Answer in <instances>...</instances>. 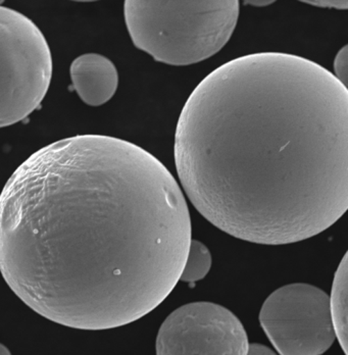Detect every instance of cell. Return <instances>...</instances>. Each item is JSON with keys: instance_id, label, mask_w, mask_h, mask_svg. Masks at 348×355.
Wrapping results in <instances>:
<instances>
[{"instance_id": "6da1fadb", "label": "cell", "mask_w": 348, "mask_h": 355, "mask_svg": "<svg viewBox=\"0 0 348 355\" xmlns=\"http://www.w3.org/2000/svg\"><path fill=\"white\" fill-rule=\"evenodd\" d=\"M191 220L170 171L134 143L43 147L0 194V272L25 304L80 330L126 326L180 281Z\"/></svg>"}, {"instance_id": "7a4b0ae2", "label": "cell", "mask_w": 348, "mask_h": 355, "mask_svg": "<svg viewBox=\"0 0 348 355\" xmlns=\"http://www.w3.org/2000/svg\"><path fill=\"white\" fill-rule=\"evenodd\" d=\"M186 196L218 229L282 245L332 227L348 207V91L294 54H248L196 86L175 135Z\"/></svg>"}, {"instance_id": "3957f363", "label": "cell", "mask_w": 348, "mask_h": 355, "mask_svg": "<svg viewBox=\"0 0 348 355\" xmlns=\"http://www.w3.org/2000/svg\"><path fill=\"white\" fill-rule=\"evenodd\" d=\"M239 1L125 2L127 29L134 45L170 66L198 64L219 53L239 18Z\"/></svg>"}, {"instance_id": "277c9868", "label": "cell", "mask_w": 348, "mask_h": 355, "mask_svg": "<svg viewBox=\"0 0 348 355\" xmlns=\"http://www.w3.org/2000/svg\"><path fill=\"white\" fill-rule=\"evenodd\" d=\"M51 75V49L40 30L21 12L0 6V128L40 105Z\"/></svg>"}, {"instance_id": "5b68a950", "label": "cell", "mask_w": 348, "mask_h": 355, "mask_svg": "<svg viewBox=\"0 0 348 355\" xmlns=\"http://www.w3.org/2000/svg\"><path fill=\"white\" fill-rule=\"evenodd\" d=\"M259 322L280 355H321L336 339L329 296L304 283L274 291L263 302Z\"/></svg>"}, {"instance_id": "8992f818", "label": "cell", "mask_w": 348, "mask_h": 355, "mask_svg": "<svg viewBox=\"0 0 348 355\" xmlns=\"http://www.w3.org/2000/svg\"><path fill=\"white\" fill-rule=\"evenodd\" d=\"M238 318L222 305L193 302L173 311L159 329L157 355H247Z\"/></svg>"}, {"instance_id": "52a82bcc", "label": "cell", "mask_w": 348, "mask_h": 355, "mask_svg": "<svg viewBox=\"0 0 348 355\" xmlns=\"http://www.w3.org/2000/svg\"><path fill=\"white\" fill-rule=\"evenodd\" d=\"M71 79L80 98L86 105L99 107L116 94L119 73L112 60L101 54L79 56L71 64Z\"/></svg>"}, {"instance_id": "ba28073f", "label": "cell", "mask_w": 348, "mask_h": 355, "mask_svg": "<svg viewBox=\"0 0 348 355\" xmlns=\"http://www.w3.org/2000/svg\"><path fill=\"white\" fill-rule=\"evenodd\" d=\"M331 320L335 335L347 354V254L338 266L329 297Z\"/></svg>"}, {"instance_id": "9c48e42d", "label": "cell", "mask_w": 348, "mask_h": 355, "mask_svg": "<svg viewBox=\"0 0 348 355\" xmlns=\"http://www.w3.org/2000/svg\"><path fill=\"white\" fill-rule=\"evenodd\" d=\"M211 251L202 242L191 240L180 281L194 283L202 280L211 270Z\"/></svg>"}, {"instance_id": "30bf717a", "label": "cell", "mask_w": 348, "mask_h": 355, "mask_svg": "<svg viewBox=\"0 0 348 355\" xmlns=\"http://www.w3.org/2000/svg\"><path fill=\"white\" fill-rule=\"evenodd\" d=\"M335 73L333 75L343 84L347 86V46L345 45L342 49H340L334 62Z\"/></svg>"}, {"instance_id": "8fae6325", "label": "cell", "mask_w": 348, "mask_h": 355, "mask_svg": "<svg viewBox=\"0 0 348 355\" xmlns=\"http://www.w3.org/2000/svg\"><path fill=\"white\" fill-rule=\"evenodd\" d=\"M247 355H277L273 350L261 344H250Z\"/></svg>"}, {"instance_id": "7c38bea8", "label": "cell", "mask_w": 348, "mask_h": 355, "mask_svg": "<svg viewBox=\"0 0 348 355\" xmlns=\"http://www.w3.org/2000/svg\"><path fill=\"white\" fill-rule=\"evenodd\" d=\"M0 355H12V354H10V349L6 346L0 343Z\"/></svg>"}]
</instances>
